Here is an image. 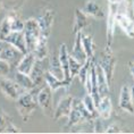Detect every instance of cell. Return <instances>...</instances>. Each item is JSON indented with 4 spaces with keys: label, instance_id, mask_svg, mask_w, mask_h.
<instances>
[{
    "label": "cell",
    "instance_id": "9a60e30c",
    "mask_svg": "<svg viewBox=\"0 0 134 134\" xmlns=\"http://www.w3.org/2000/svg\"><path fill=\"white\" fill-rule=\"evenodd\" d=\"M44 82L47 83V85L49 86L52 91L59 89H67L69 88L72 81H67V80H59L57 79L55 75H52L49 71H46L44 73Z\"/></svg>",
    "mask_w": 134,
    "mask_h": 134
},
{
    "label": "cell",
    "instance_id": "f35d334b",
    "mask_svg": "<svg viewBox=\"0 0 134 134\" xmlns=\"http://www.w3.org/2000/svg\"><path fill=\"white\" fill-rule=\"evenodd\" d=\"M131 97H132V102H133V106H134V85L131 88Z\"/></svg>",
    "mask_w": 134,
    "mask_h": 134
},
{
    "label": "cell",
    "instance_id": "277c9868",
    "mask_svg": "<svg viewBox=\"0 0 134 134\" xmlns=\"http://www.w3.org/2000/svg\"><path fill=\"white\" fill-rule=\"evenodd\" d=\"M36 102L38 106L42 109V111L47 116L53 115V108H52V90L48 85L42 86L38 91L36 94Z\"/></svg>",
    "mask_w": 134,
    "mask_h": 134
},
{
    "label": "cell",
    "instance_id": "3957f363",
    "mask_svg": "<svg viewBox=\"0 0 134 134\" xmlns=\"http://www.w3.org/2000/svg\"><path fill=\"white\" fill-rule=\"evenodd\" d=\"M96 63L102 68L107 81H108V84L110 85L113 82L114 73H115V68H116V59L113 55L110 47H106L105 50L101 52L99 62H96Z\"/></svg>",
    "mask_w": 134,
    "mask_h": 134
},
{
    "label": "cell",
    "instance_id": "b9f144b4",
    "mask_svg": "<svg viewBox=\"0 0 134 134\" xmlns=\"http://www.w3.org/2000/svg\"><path fill=\"white\" fill-rule=\"evenodd\" d=\"M0 6H1V0H0Z\"/></svg>",
    "mask_w": 134,
    "mask_h": 134
},
{
    "label": "cell",
    "instance_id": "ffe728a7",
    "mask_svg": "<svg viewBox=\"0 0 134 134\" xmlns=\"http://www.w3.org/2000/svg\"><path fill=\"white\" fill-rule=\"evenodd\" d=\"M96 73H97V83H98L99 94H100V98H102V97L109 94V86L110 85L108 84V81H107L106 75H105V73H103L102 68L97 63H96Z\"/></svg>",
    "mask_w": 134,
    "mask_h": 134
},
{
    "label": "cell",
    "instance_id": "e0dca14e",
    "mask_svg": "<svg viewBox=\"0 0 134 134\" xmlns=\"http://www.w3.org/2000/svg\"><path fill=\"white\" fill-rule=\"evenodd\" d=\"M0 133H21L19 127L13 123L12 118L0 108Z\"/></svg>",
    "mask_w": 134,
    "mask_h": 134
},
{
    "label": "cell",
    "instance_id": "1f68e13d",
    "mask_svg": "<svg viewBox=\"0 0 134 134\" xmlns=\"http://www.w3.org/2000/svg\"><path fill=\"white\" fill-rule=\"evenodd\" d=\"M12 32L10 27V22H9V17H5L2 19L1 24H0V40L5 41V39L9 35V33Z\"/></svg>",
    "mask_w": 134,
    "mask_h": 134
},
{
    "label": "cell",
    "instance_id": "8d00e7d4",
    "mask_svg": "<svg viewBox=\"0 0 134 134\" xmlns=\"http://www.w3.org/2000/svg\"><path fill=\"white\" fill-rule=\"evenodd\" d=\"M129 68H130V72H131V74H132L133 79H134V62L129 63Z\"/></svg>",
    "mask_w": 134,
    "mask_h": 134
},
{
    "label": "cell",
    "instance_id": "30bf717a",
    "mask_svg": "<svg viewBox=\"0 0 134 134\" xmlns=\"http://www.w3.org/2000/svg\"><path fill=\"white\" fill-rule=\"evenodd\" d=\"M73 99L74 98L72 96H66L59 100L58 105H57L52 115L53 119L59 120L60 118H64V117H68L73 107Z\"/></svg>",
    "mask_w": 134,
    "mask_h": 134
},
{
    "label": "cell",
    "instance_id": "4dcf8cb0",
    "mask_svg": "<svg viewBox=\"0 0 134 134\" xmlns=\"http://www.w3.org/2000/svg\"><path fill=\"white\" fill-rule=\"evenodd\" d=\"M82 63H80L77 59H75L74 57L69 55V76L73 80L75 76H77L80 69H81Z\"/></svg>",
    "mask_w": 134,
    "mask_h": 134
},
{
    "label": "cell",
    "instance_id": "9c48e42d",
    "mask_svg": "<svg viewBox=\"0 0 134 134\" xmlns=\"http://www.w3.org/2000/svg\"><path fill=\"white\" fill-rule=\"evenodd\" d=\"M24 53H22L18 49H16L15 47L6 42L4 48H2L1 52H0V58L5 59L6 62H8L12 65V67H16L19 60L22 59V57Z\"/></svg>",
    "mask_w": 134,
    "mask_h": 134
},
{
    "label": "cell",
    "instance_id": "ba28073f",
    "mask_svg": "<svg viewBox=\"0 0 134 134\" xmlns=\"http://www.w3.org/2000/svg\"><path fill=\"white\" fill-rule=\"evenodd\" d=\"M36 21H38L40 30H41V34L49 38L50 33H51L53 22H55V13H53V10L49 8L42 9V12L40 13Z\"/></svg>",
    "mask_w": 134,
    "mask_h": 134
},
{
    "label": "cell",
    "instance_id": "5bb4252c",
    "mask_svg": "<svg viewBox=\"0 0 134 134\" xmlns=\"http://www.w3.org/2000/svg\"><path fill=\"white\" fill-rule=\"evenodd\" d=\"M97 111H98V116L101 119L107 120L110 118L113 111V105L109 96H105L102 98H100V101L97 105Z\"/></svg>",
    "mask_w": 134,
    "mask_h": 134
},
{
    "label": "cell",
    "instance_id": "83f0119b",
    "mask_svg": "<svg viewBox=\"0 0 134 134\" xmlns=\"http://www.w3.org/2000/svg\"><path fill=\"white\" fill-rule=\"evenodd\" d=\"M82 44L84 48V51L86 53L88 58H93L94 57V42H93V38L89 34H83L82 33Z\"/></svg>",
    "mask_w": 134,
    "mask_h": 134
},
{
    "label": "cell",
    "instance_id": "f1b7e54d",
    "mask_svg": "<svg viewBox=\"0 0 134 134\" xmlns=\"http://www.w3.org/2000/svg\"><path fill=\"white\" fill-rule=\"evenodd\" d=\"M82 101H83V103H84L85 108L88 109V111L90 113V115H91L92 119H94V118H97V117H99L98 116V111H97V105H96V102H94V100H93V98L91 97V94L86 93Z\"/></svg>",
    "mask_w": 134,
    "mask_h": 134
},
{
    "label": "cell",
    "instance_id": "ac0fdd59",
    "mask_svg": "<svg viewBox=\"0 0 134 134\" xmlns=\"http://www.w3.org/2000/svg\"><path fill=\"white\" fill-rule=\"evenodd\" d=\"M58 59L60 62V65H62L65 80H67V81H72L71 76H69V52H68V49H67L66 44H64V43H62L59 47Z\"/></svg>",
    "mask_w": 134,
    "mask_h": 134
},
{
    "label": "cell",
    "instance_id": "836d02e7",
    "mask_svg": "<svg viewBox=\"0 0 134 134\" xmlns=\"http://www.w3.org/2000/svg\"><path fill=\"white\" fill-rule=\"evenodd\" d=\"M12 71V65L5 59L0 58V77H7Z\"/></svg>",
    "mask_w": 134,
    "mask_h": 134
},
{
    "label": "cell",
    "instance_id": "5b68a950",
    "mask_svg": "<svg viewBox=\"0 0 134 134\" xmlns=\"http://www.w3.org/2000/svg\"><path fill=\"white\" fill-rule=\"evenodd\" d=\"M84 88L86 90V93L91 94V97L94 100L96 105H98L100 101V94H99V90H98V83H97V73H96V60L94 58L92 59L91 66H90L88 76H86Z\"/></svg>",
    "mask_w": 134,
    "mask_h": 134
},
{
    "label": "cell",
    "instance_id": "60d3db41",
    "mask_svg": "<svg viewBox=\"0 0 134 134\" xmlns=\"http://www.w3.org/2000/svg\"><path fill=\"white\" fill-rule=\"evenodd\" d=\"M133 12H134V0H133Z\"/></svg>",
    "mask_w": 134,
    "mask_h": 134
},
{
    "label": "cell",
    "instance_id": "7c38bea8",
    "mask_svg": "<svg viewBox=\"0 0 134 134\" xmlns=\"http://www.w3.org/2000/svg\"><path fill=\"white\" fill-rule=\"evenodd\" d=\"M119 108L124 110L125 113H129L131 115L134 114V106L132 102V97H131V88L127 85H123L120 89L119 99H118Z\"/></svg>",
    "mask_w": 134,
    "mask_h": 134
},
{
    "label": "cell",
    "instance_id": "2e32d148",
    "mask_svg": "<svg viewBox=\"0 0 134 134\" xmlns=\"http://www.w3.org/2000/svg\"><path fill=\"white\" fill-rule=\"evenodd\" d=\"M69 55L72 57H74L75 59H77L82 64L88 59L86 53L84 51V48H83V44H82V32H79L75 34V41H74V44H73L72 52Z\"/></svg>",
    "mask_w": 134,
    "mask_h": 134
},
{
    "label": "cell",
    "instance_id": "603a6c76",
    "mask_svg": "<svg viewBox=\"0 0 134 134\" xmlns=\"http://www.w3.org/2000/svg\"><path fill=\"white\" fill-rule=\"evenodd\" d=\"M44 73H46V69L42 65V60H36L35 64L33 65L31 73H30V77L32 79V81L35 84L36 88L44 82Z\"/></svg>",
    "mask_w": 134,
    "mask_h": 134
},
{
    "label": "cell",
    "instance_id": "7402d4cb",
    "mask_svg": "<svg viewBox=\"0 0 134 134\" xmlns=\"http://www.w3.org/2000/svg\"><path fill=\"white\" fill-rule=\"evenodd\" d=\"M89 16L83 10L76 8L75 9V17H74V26H73V34H76L79 32H83L86 26L89 25Z\"/></svg>",
    "mask_w": 134,
    "mask_h": 134
},
{
    "label": "cell",
    "instance_id": "e575fe53",
    "mask_svg": "<svg viewBox=\"0 0 134 134\" xmlns=\"http://www.w3.org/2000/svg\"><path fill=\"white\" fill-rule=\"evenodd\" d=\"M93 124H94V126H93V132L94 133H102L105 132V127L102 125V120H100V117H97V118L93 119Z\"/></svg>",
    "mask_w": 134,
    "mask_h": 134
},
{
    "label": "cell",
    "instance_id": "52a82bcc",
    "mask_svg": "<svg viewBox=\"0 0 134 134\" xmlns=\"http://www.w3.org/2000/svg\"><path fill=\"white\" fill-rule=\"evenodd\" d=\"M0 90H1L2 94L6 98L10 100H15V101L18 99V97L22 93L26 92L16 82L12 81L10 79H7V77H1V80H0Z\"/></svg>",
    "mask_w": 134,
    "mask_h": 134
},
{
    "label": "cell",
    "instance_id": "d6a6232c",
    "mask_svg": "<svg viewBox=\"0 0 134 134\" xmlns=\"http://www.w3.org/2000/svg\"><path fill=\"white\" fill-rule=\"evenodd\" d=\"M8 17H9V22H10L12 32H23L25 23L17 16H8Z\"/></svg>",
    "mask_w": 134,
    "mask_h": 134
},
{
    "label": "cell",
    "instance_id": "d6986e66",
    "mask_svg": "<svg viewBox=\"0 0 134 134\" xmlns=\"http://www.w3.org/2000/svg\"><path fill=\"white\" fill-rule=\"evenodd\" d=\"M35 62H36V59H35L34 55H33V52L27 51L25 55H23L22 59L19 60V63L17 64V66H16V69L30 75V73H31L33 65L35 64Z\"/></svg>",
    "mask_w": 134,
    "mask_h": 134
},
{
    "label": "cell",
    "instance_id": "4fadbf2b",
    "mask_svg": "<svg viewBox=\"0 0 134 134\" xmlns=\"http://www.w3.org/2000/svg\"><path fill=\"white\" fill-rule=\"evenodd\" d=\"M5 42L12 44L13 47H15L16 49H18L22 53L27 52V48H26V43L24 39V34L23 32H10L9 35L5 39Z\"/></svg>",
    "mask_w": 134,
    "mask_h": 134
},
{
    "label": "cell",
    "instance_id": "cb8c5ba5",
    "mask_svg": "<svg viewBox=\"0 0 134 134\" xmlns=\"http://www.w3.org/2000/svg\"><path fill=\"white\" fill-rule=\"evenodd\" d=\"M82 10L88 16H90V17H93V18H97V19L105 17V13H103L101 7L97 4L94 0H88V1L85 2V5H84V7H83Z\"/></svg>",
    "mask_w": 134,
    "mask_h": 134
},
{
    "label": "cell",
    "instance_id": "44dd1931",
    "mask_svg": "<svg viewBox=\"0 0 134 134\" xmlns=\"http://www.w3.org/2000/svg\"><path fill=\"white\" fill-rule=\"evenodd\" d=\"M32 52L36 60H44L48 56V38L42 34L40 35Z\"/></svg>",
    "mask_w": 134,
    "mask_h": 134
},
{
    "label": "cell",
    "instance_id": "74e56055",
    "mask_svg": "<svg viewBox=\"0 0 134 134\" xmlns=\"http://www.w3.org/2000/svg\"><path fill=\"white\" fill-rule=\"evenodd\" d=\"M108 2H115V4H118V5H123V4H126V0H108Z\"/></svg>",
    "mask_w": 134,
    "mask_h": 134
},
{
    "label": "cell",
    "instance_id": "7a4b0ae2",
    "mask_svg": "<svg viewBox=\"0 0 134 134\" xmlns=\"http://www.w3.org/2000/svg\"><path fill=\"white\" fill-rule=\"evenodd\" d=\"M23 34H24L27 51H33L40 35H41V30H40V26L38 24L36 18H29L25 22Z\"/></svg>",
    "mask_w": 134,
    "mask_h": 134
},
{
    "label": "cell",
    "instance_id": "4316f807",
    "mask_svg": "<svg viewBox=\"0 0 134 134\" xmlns=\"http://www.w3.org/2000/svg\"><path fill=\"white\" fill-rule=\"evenodd\" d=\"M67 118H68V120H67V126L68 127H73L75 125H79V124H81L83 122H90L80 110L74 108V107H72V110H71V113H69V115Z\"/></svg>",
    "mask_w": 134,
    "mask_h": 134
},
{
    "label": "cell",
    "instance_id": "484cf974",
    "mask_svg": "<svg viewBox=\"0 0 134 134\" xmlns=\"http://www.w3.org/2000/svg\"><path fill=\"white\" fill-rule=\"evenodd\" d=\"M49 72L51 73L52 75H55L57 79L59 80H65V76H64V72L62 68V65H60V62L58 59V56L51 55L49 59Z\"/></svg>",
    "mask_w": 134,
    "mask_h": 134
},
{
    "label": "cell",
    "instance_id": "6da1fadb",
    "mask_svg": "<svg viewBox=\"0 0 134 134\" xmlns=\"http://www.w3.org/2000/svg\"><path fill=\"white\" fill-rule=\"evenodd\" d=\"M38 91H36V88L31 90V91H26L24 93H22L18 97V99L16 100L15 102L16 109H17L19 116L22 117V119L24 122H27L31 115L33 114V111L38 107V102H36Z\"/></svg>",
    "mask_w": 134,
    "mask_h": 134
},
{
    "label": "cell",
    "instance_id": "d4e9b609",
    "mask_svg": "<svg viewBox=\"0 0 134 134\" xmlns=\"http://www.w3.org/2000/svg\"><path fill=\"white\" fill-rule=\"evenodd\" d=\"M15 82L17 83L21 88L24 89L25 91H31V90L36 88L29 74L22 73V72L17 71V69H16V72H15Z\"/></svg>",
    "mask_w": 134,
    "mask_h": 134
},
{
    "label": "cell",
    "instance_id": "d590c367",
    "mask_svg": "<svg viewBox=\"0 0 134 134\" xmlns=\"http://www.w3.org/2000/svg\"><path fill=\"white\" fill-rule=\"evenodd\" d=\"M105 132L106 133H122V131H120L119 126H117L116 124H111V125H109L107 127Z\"/></svg>",
    "mask_w": 134,
    "mask_h": 134
},
{
    "label": "cell",
    "instance_id": "8fae6325",
    "mask_svg": "<svg viewBox=\"0 0 134 134\" xmlns=\"http://www.w3.org/2000/svg\"><path fill=\"white\" fill-rule=\"evenodd\" d=\"M116 25L129 36L130 39H134V21L129 15L124 13H117L116 14Z\"/></svg>",
    "mask_w": 134,
    "mask_h": 134
},
{
    "label": "cell",
    "instance_id": "8992f818",
    "mask_svg": "<svg viewBox=\"0 0 134 134\" xmlns=\"http://www.w3.org/2000/svg\"><path fill=\"white\" fill-rule=\"evenodd\" d=\"M118 4L109 2L108 5V17H107V31H106V47L111 48L116 27V14L118 13Z\"/></svg>",
    "mask_w": 134,
    "mask_h": 134
},
{
    "label": "cell",
    "instance_id": "f546056e",
    "mask_svg": "<svg viewBox=\"0 0 134 134\" xmlns=\"http://www.w3.org/2000/svg\"><path fill=\"white\" fill-rule=\"evenodd\" d=\"M93 58H94V57H93ZM93 58H88L84 63L82 64V66H81V69H80L77 76H79L80 82H81L82 84H84V83H85L86 76H88V73H89V69H90V66H91V63H92Z\"/></svg>",
    "mask_w": 134,
    "mask_h": 134
},
{
    "label": "cell",
    "instance_id": "ab89813d",
    "mask_svg": "<svg viewBox=\"0 0 134 134\" xmlns=\"http://www.w3.org/2000/svg\"><path fill=\"white\" fill-rule=\"evenodd\" d=\"M5 41H2V40H0V52H1V50H2V48H4V46H5Z\"/></svg>",
    "mask_w": 134,
    "mask_h": 134
}]
</instances>
